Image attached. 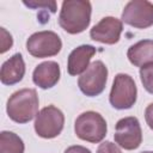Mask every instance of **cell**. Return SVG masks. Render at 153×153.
Segmentation results:
<instances>
[{
  "label": "cell",
  "mask_w": 153,
  "mask_h": 153,
  "mask_svg": "<svg viewBox=\"0 0 153 153\" xmlns=\"http://www.w3.org/2000/svg\"><path fill=\"white\" fill-rule=\"evenodd\" d=\"M60 66L55 61H45L36 66L32 73V81L36 86L47 90L54 87L60 80Z\"/></svg>",
  "instance_id": "8fae6325"
},
{
  "label": "cell",
  "mask_w": 153,
  "mask_h": 153,
  "mask_svg": "<svg viewBox=\"0 0 153 153\" xmlns=\"http://www.w3.org/2000/svg\"><path fill=\"white\" fill-rule=\"evenodd\" d=\"M141 153H153V152H151V151H143V152H141Z\"/></svg>",
  "instance_id": "7402d4cb"
},
{
  "label": "cell",
  "mask_w": 153,
  "mask_h": 153,
  "mask_svg": "<svg viewBox=\"0 0 153 153\" xmlns=\"http://www.w3.org/2000/svg\"><path fill=\"white\" fill-rule=\"evenodd\" d=\"M23 140L12 131L0 133V153H24Z\"/></svg>",
  "instance_id": "9a60e30c"
},
{
  "label": "cell",
  "mask_w": 153,
  "mask_h": 153,
  "mask_svg": "<svg viewBox=\"0 0 153 153\" xmlns=\"http://www.w3.org/2000/svg\"><path fill=\"white\" fill-rule=\"evenodd\" d=\"M23 4L30 8H33V10L39 8V7H44V8L50 10L51 13L56 12V2L55 1H36V0H33V1H23Z\"/></svg>",
  "instance_id": "e0dca14e"
},
{
  "label": "cell",
  "mask_w": 153,
  "mask_h": 153,
  "mask_svg": "<svg viewBox=\"0 0 153 153\" xmlns=\"http://www.w3.org/2000/svg\"><path fill=\"white\" fill-rule=\"evenodd\" d=\"M38 96L33 88L16 91L7 100L8 117L17 123H27L38 114Z\"/></svg>",
  "instance_id": "7a4b0ae2"
},
{
  "label": "cell",
  "mask_w": 153,
  "mask_h": 153,
  "mask_svg": "<svg viewBox=\"0 0 153 153\" xmlns=\"http://www.w3.org/2000/svg\"><path fill=\"white\" fill-rule=\"evenodd\" d=\"M65 126L63 112L54 105L43 108L36 116L35 131L43 139H54L61 134Z\"/></svg>",
  "instance_id": "8992f818"
},
{
  "label": "cell",
  "mask_w": 153,
  "mask_h": 153,
  "mask_svg": "<svg viewBox=\"0 0 153 153\" xmlns=\"http://www.w3.org/2000/svg\"><path fill=\"white\" fill-rule=\"evenodd\" d=\"M106 80L108 68L102 61L97 60L90 63L88 68L79 76L78 86L85 96L96 97L104 91Z\"/></svg>",
  "instance_id": "52a82bcc"
},
{
  "label": "cell",
  "mask_w": 153,
  "mask_h": 153,
  "mask_svg": "<svg viewBox=\"0 0 153 153\" xmlns=\"http://www.w3.org/2000/svg\"><path fill=\"white\" fill-rule=\"evenodd\" d=\"M62 42L54 31H38L32 33L26 41V49L30 55L37 59L55 56L60 53Z\"/></svg>",
  "instance_id": "5b68a950"
},
{
  "label": "cell",
  "mask_w": 153,
  "mask_h": 153,
  "mask_svg": "<svg viewBox=\"0 0 153 153\" xmlns=\"http://www.w3.org/2000/svg\"><path fill=\"white\" fill-rule=\"evenodd\" d=\"M65 153H91V151L84 146H80V145H75V146H69Z\"/></svg>",
  "instance_id": "44dd1931"
},
{
  "label": "cell",
  "mask_w": 153,
  "mask_h": 153,
  "mask_svg": "<svg viewBox=\"0 0 153 153\" xmlns=\"http://www.w3.org/2000/svg\"><path fill=\"white\" fill-rule=\"evenodd\" d=\"M127 57L131 65L140 68L153 62V39H142L130 45L127 51Z\"/></svg>",
  "instance_id": "5bb4252c"
},
{
  "label": "cell",
  "mask_w": 153,
  "mask_h": 153,
  "mask_svg": "<svg viewBox=\"0 0 153 153\" xmlns=\"http://www.w3.org/2000/svg\"><path fill=\"white\" fill-rule=\"evenodd\" d=\"M145 120L148 127L153 130V103H151L145 110Z\"/></svg>",
  "instance_id": "ffe728a7"
},
{
  "label": "cell",
  "mask_w": 153,
  "mask_h": 153,
  "mask_svg": "<svg viewBox=\"0 0 153 153\" xmlns=\"http://www.w3.org/2000/svg\"><path fill=\"white\" fill-rule=\"evenodd\" d=\"M96 54V48L90 44H82L73 49L68 56L67 71L71 75L82 74L90 66L91 57Z\"/></svg>",
  "instance_id": "7c38bea8"
},
{
  "label": "cell",
  "mask_w": 153,
  "mask_h": 153,
  "mask_svg": "<svg viewBox=\"0 0 153 153\" xmlns=\"http://www.w3.org/2000/svg\"><path fill=\"white\" fill-rule=\"evenodd\" d=\"M74 131L79 139L91 143H98L106 135V121L96 111H86L76 117Z\"/></svg>",
  "instance_id": "3957f363"
},
{
  "label": "cell",
  "mask_w": 153,
  "mask_h": 153,
  "mask_svg": "<svg viewBox=\"0 0 153 153\" xmlns=\"http://www.w3.org/2000/svg\"><path fill=\"white\" fill-rule=\"evenodd\" d=\"M114 139L120 147L127 151L139 148L142 142V130L139 120L134 116L121 118L116 123Z\"/></svg>",
  "instance_id": "ba28073f"
},
{
  "label": "cell",
  "mask_w": 153,
  "mask_h": 153,
  "mask_svg": "<svg viewBox=\"0 0 153 153\" xmlns=\"http://www.w3.org/2000/svg\"><path fill=\"white\" fill-rule=\"evenodd\" d=\"M1 35H2V39H1V50L0 51H1V54H4L8 49H11V47L13 44V39H12V36L4 27H1Z\"/></svg>",
  "instance_id": "d6986e66"
},
{
  "label": "cell",
  "mask_w": 153,
  "mask_h": 153,
  "mask_svg": "<svg viewBox=\"0 0 153 153\" xmlns=\"http://www.w3.org/2000/svg\"><path fill=\"white\" fill-rule=\"evenodd\" d=\"M140 79L145 90L153 94V62L140 68Z\"/></svg>",
  "instance_id": "2e32d148"
},
{
  "label": "cell",
  "mask_w": 153,
  "mask_h": 153,
  "mask_svg": "<svg viewBox=\"0 0 153 153\" xmlns=\"http://www.w3.org/2000/svg\"><path fill=\"white\" fill-rule=\"evenodd\" d=\"M137 96V88L134 79L124 73H118L112 82V87L109 96V102L112 108L117 110L130 109Z\"/></svg>",
  "instance_id": "277c9868"
},
{
  "label": "cell",
  "mask_w": 153,
  "mask_h": 153,
  "mask_svg": "<svg viewBox=\"0 0 153 153\" xmlns=\"http://www.w3.org/2000/svg\"><path fill=\"white\" fill-rule=\"evenodd\" d=\"M25 74V62L20 53L14 54L6 60L0 69V80L4 85H14L19 82Z\"/></svg>",
  "instance_id": "4fadbf2b"
},
{
  "label": "cell",
  "mask_w": 153,
  "mask_h": 153,
  "mask_svg": "<svg viewBox=\"0 0 153 153\" xmlns=\"http://www.w3.org/2000/svg\"><path fill=\"white\" fill-rule=\"evenodd\" d=\"M92 6L87 0H65L59 14V25L68 33L85 31L91 22Z\"/></svg>",
  "instance_id": "6da1fadb"
},
{
  "label": "cell",
  "mask_w": 153,
  "mask_h": 153,
  "mask_svg": "<svg viewBox=\"0 0 153 153\" xmlns=\"http://www.w3.org/2000/svg\"><path fill=\"white\" fill-rule=\"evenodd\" d=\"M97 153H122V151L116 143L111 141H104L98 146Z\"/></svg>",
  "instance_id": "ac0fdd59"
},
{
  "label": "cell",
  "mask_w": 153,
  "mask_h": 153,
  "mask_svg": "<svg viewBox=\"0 0 153 153\" xmlns=\"http://www.w3.org/2000/svg\"><path fill=\"white\" fill-rule=\"evenodd\" d=\"M122 30V20L115 17H104L90 30V37L99 43L115 44L120 41Z\"/></svg>",
  "instance_id": "30bf717a"
},
{
  "label": "cell",
  "mask_w": 153,
  "mask_h": 153,
  "mask_svg": "<svg viewBox=\"0 0 153 153\" xmlns=\"http://www.w3.org/2000/svg\"><path fill=\"white\" fill-rule=\"evenodd\" d=\"M121 19L133 27L147 29L153 25V4L146 0H131L124 6Z\"/></svg>",
  "instance_id": "9c48e42d"
}]
</instances>
